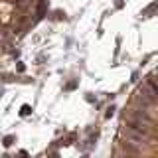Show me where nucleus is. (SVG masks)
I'll return each mask as SVG.
<instances>
[{
    "label": "nucleus",
    "instance_id": "nucleus-1",
    "mask_svg": "<svg viewBox=\"0 0 158 158\" xmlns=\"http://www.w3.org/2000/svg\"><path fill=\"white\" fill-rule=\"evenodd\" d=\"M156 85L152 75H148L125 107L121 131L117 136L119 144L126 146L146 142L150 150L156 152Z\"/></svg>",
    "mask_w": 158,
    "mask_h": 158
},
{
    "label": "nucleus",
    "instance_id": "nucleus-2",
    "mask_svg": "<svg viewBox=\"0 0 158 158\" xmlns=\"http://www.w3.org/2000/svg\"><path fill=\"white\" fill-rule=\"evenodd\" d=\"M45 0H0V55L16 48L40 22Z\"/></svg>",
    "mask_w": 158,
    "mask_h": 158
}]
</instances>
